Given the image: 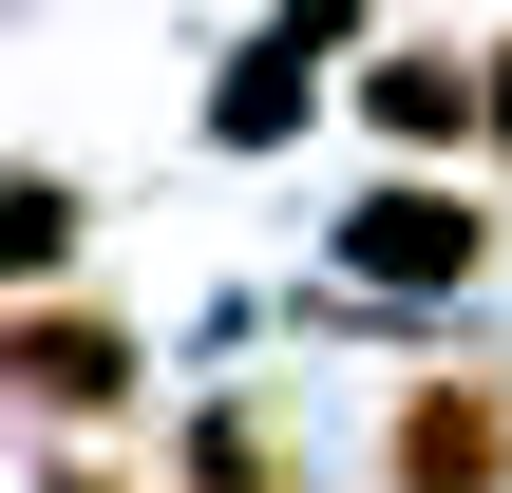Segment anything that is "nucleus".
<instances>
[{
  "instance_id": "nucleus-1",
  "label": "nucleus",
  "mask_w": 512,
  "mask_h": 493,
  "mask_svg": "<svg viewBox=\"0 0 512 493\" xmlns=\"http://www.w3.org/2000/svg\"><path fill=\"white\" fill-rule=\"evenodd\" d=\"M0 399L57 418V437H114V418L152 399V361H133V323H95V304H0Z\"/></svg>"
},
{
  "instance_id": "nucleus-2",
  "label": "nucleus",
  "mask_w": 512,
  "mask_h": 493,
  "mask_svg": "<svg viewBox=\"0 0 512 493\" xmlns=\"http://www.w3.org/2000/svg\"><path fill=\"white\" fill-rule=\"evenodd\" d=\"M380 493H512V380L494 361H418V380H399Z\"/></svg>"
},
{
  "instance_id": "nucleus-3",
  "label": "nucleus",
  "mask_w": 512,
  "mask_h": 493,
  "mask_svg": "<svg viewBox=\"0 0 512 493\" xmlns=\"http://www.w3.org/2000/svg\"><path fill=\"white\" fill-rule=\"evenodd\" d=\"M323 247H342V285H475V266H494V209L437 190V171H380Z\"/></svg>"
},
{
  "instance_id": "nucleus-4",
  "label": "nucleus",
  "mask_w": 512,
  "mask_h": 493,
  "mask_svg": "<svg viewBox=\"0 0 512 493\" xmlns=\"http://www.w3.org/2000/svg\"><path fill=\"white\" fill-rule=\"evenodd\" d=\"M304 95H323V38H247V57L209 76V152H285Z\"/></svg>"
},
{
  "instance_id": "nucleus-5",
  "label": "nucleus",
  "mask_w": 512,
  "mask_h": 493,
  "mask_svg": "<svg viewBox=\"0 0 512 493\" xmlns=\"http://www.w3.org/2000/svg\"><path fill=\"white\" fill-rule=\"evenodd\" d=\"M361 114H380L399 152H456V133H475V57H380V76H361Z\"/></svg>"
},
{
  "instance_id": "nucleus-6",
  "label": "nucleus",
  "mask_w": 512,
  "mask_h": 493,
  "mask_svg": "<svg viewBox=\"0 0 512 493\" xmlns=\"http://www.w3.org/2000/svg\"><path fill=\"white\" fill-rule=\"evenodd\" d=\"M57 247H76V190L57 171H0V285H38Z\"/></svg>"
},
{
  "instance_id": "nucleus-7",
  "label": "nucleus",
  "mask_w": 512,
  "mask_h": 493,
  "mask_svg": "<svg viewBox=\"0 0 512 493\" xmlns=\"http://www.w3.org/2000/svg\"><path fill=\"white\" fill-rule=\"evenodd\" d=\"M38 493H133V475H114V456H57V475H38Z\"/></svg>"
},
{
  "instance_id": "nucleus-8",
  "label": "nucleus",
  "mask_w": 512,
  "mask_h": 493,
  "mask_svg": "<svg viewBox=\"0 0 512 493\" xmlns=\"http://www.w3.org/2000/svg\"><path fill=\"white\" fill-rule=\"evenodd\" d=\"M475 133H494V152H512V76H475Z\"/></svg>"
}]
</instances>
